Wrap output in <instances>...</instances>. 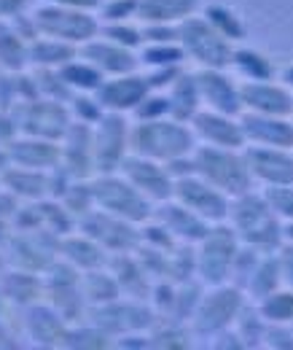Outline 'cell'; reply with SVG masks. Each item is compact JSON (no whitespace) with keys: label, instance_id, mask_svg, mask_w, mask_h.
Masks as SVG:
<instances>
[{"label":"cell","instance_id":"6da1fadb","mask_svg":"<svg viewBox=\"0 0 293 350\" xmlns=\"http://www.w3.org/2000/svg\"><path fill=\"white\" fill-rule=\"evenodd\" d=\"M194 173L226 197H240L253 191V175L245 165V157H240L234 148L221 146H194L191 151Z\"/></svg>","mask_w":293,"mask_h":350},{"label":"cell","instance_id":"7a4b0ae2","mask_svg":"<svg viewBox=\"0 0 293 350\" xmlns=\"http://www.w3.org/2000/svg\"><path fill=\"white\" fill-rule=\"evenodd\" d=\"M229 216L234 224L237 237L255 251H275L283 240V226L277 213L269 208L264 197H255L253 191L234 197V205H229Z\"/></svg>","mask_w":293,"mask_h":350},{"label":"cell","instance_id":"3957f363","mask_svg":"<svg viewBox=\"0 0 293 350\" xmlns=\"http://www.w3.org/2000/svg\"><path fill=\"white\" fill-rule=\"evenodd\" d=\"M132 148L140 157L169 162L175 157H189L194 151V135L178 119H148L132 130Z\"/></svg>","mask_w":293,"mask_h":350},{"label":"cell","instance_id":"277c9868","mask_svg":"<svg viewBox=\"0 0 293 350\" xmlns=\"http://www.w3.org/2000/svg\"><path fill=\"white\" fill-rule=\"evenodd\" d=\"M178 38L180 46L189 57H194L199 65L223 70L234 62V49L229 44V38H223L208 19H197V16H186L178 25Z\"/></svg>","mask_w":293,"mask_h":350},{"label":"cell","instance_id":"5b68a950","mask_svg":"<svg viewBox=\"0 0 293 350\" xmlns=\"http://www.w3.org/2000/svg\"><path fill=\"white\" fill-rule=\"evenodd\" d=\"M33 25H36L38 36L54 38V41H65V44H86L97 33V22L86 11L54 5V3L36 11Z\"/></svg>","mask_w":293,"mask_h":350},{"label":"cell","instance_id":"8992f818","mask_svg":"<svg viewBox=\"0 0 293 350\" xmlns=\"http://www.w3.org/2000/svg\"><path fill=\"white\" fill-rule=\"evenodd\" d=\"M92 200L105 211V213H113L124 221H143L148 219V200L122 178H111L105 173V178L94 180L92 183Z\"/></svg>","mask_w":293,"mask_h":350},{"label":"cell","instance_id":"52a82bcc","mask_svg":"<svg viewBox=\"0 0 293 350\" xmlns=\"http://www.w3.org/2000/svg\"><path fill=\"white\" fill-rule=\"evenodd\" d=\"M234 259H237V232L226 226L208 229V234L202 237V251L197 262L202 280L210 286L226 283V278L232 275Z\"/></svg>","mask_w":293,"mask_h":350},{"label":"cell","instance_id":"ba28073f","mask_svg":"<svg viewBox=\"0 0 293 350\" xmlns=\"http://www.w3.org/2000/svg\"><path fill=\"white\" fill-rule=\"evenodd\" d=\"M126 122L122 113H105L100 119L97 135L92 137V157L100 173H113L116 167H122L126 157Z\"/></svg>","mask_w":293,"mask_h":350},{"label":"cell","instance_id":"9c48e42d","mask_svg":"<svg viewBox=\"0 0 293 350\" xmlns=\"http://www.w3.org/2000/svg\"><path fill=\"white\" fill-rule=\"evenodd\" d=\"M172 194L178 197L180 205H186L191 213H197L205 221H223L229 216V200L223 191L210 186L202 178H180L172 186Z\"/></svg>","mask_w":293,"mask_h":350},{"label":"cell","instance_id":"30bf717a","mask_svg":"<svg viewBox=\"0 0 293 350\" xmlns=\"http://www.w3.org/2000/svg\"><path fill=\"white\" fill-rule=\"evenodd\" d=\"M242 157H245L253 180L258 178L266 186H291L293 183V157L288 154V148L248 146Z\"/></svg>","mask_w":293,"mask_h":350},{"label":"cell","instance_id":"8fae6325","mask_svg":"<svg viewBox=\"0 0 293 350\" xmlns=\"http://www.w3.org/2000/svg\"><path fill=\"white\" fill-rule=\"evenodd\" d=\"M240 310H242V294L237 288H215L199 302V310L194 315V329L199 334L223 332L232 321H237Z\"/></svg>","mask_w":293,"mask_h":350},{"label":"cell","instance_id":"7c38bea8","mask_svg":"<svg viewBox=\"0 0 293 350\" xmlns=\"http://www.w3.org/2000/svg\"><path fill=\"white\" fill-rule=\"evenodd\" d=\"M122 173L145 200H159L162 202L172 194V178H169L167 167L156 165V159H148V157H140V154L124 157Z\"/></svg>","mask_w":293,"mask_h":350},{"label":"cell","instance_id":"4fadbf2b","mask_svg":"<svg viewBox=\"0 0 293 350\" xmlns=\"http://www.w3.org/2000/svg\"><path fill=\"white\" fill-rule=\"evenodd\" d=\"M148 79H140V76H116L113 81H102L100 87L94 89V100L100 103L102 111H113V113H122V111H135L140 105V100L148 94Z\"/></svg>","mask_w":293,"mask_h":350},{"label":"cell","instance_id":"5bb4252c","mask_svg":"<svg viewBox=\"0 0 293 350\" xmlns=\"http://www.w3.org/2000/svg\"><path fill=\"white\" fill-rule=\"evenodd\" d=\"M194 79H197V89H199V100L208 103L210 111H218V113H226V116L240 113V108H242L240 87H234L232 79H226L215 68H205Z\"/></svg>","mask_w":293,"mask_h":350},{"label":"cell","instance_id":"9a60e30c","mask_svg":"<svg viewBox=\"0 0 293 350\" xmlns=\"http://www.w3.org/2000/svg\"><path fill=\"white\" fill-rule=\"evenodd\" d=\"M245 140L272 148H293V124L285 116H266V113H248L240 119Z\"/></svg>","mask_w":293,"mask_h":350},{"label":"cell","instance_id":"2e32d148","mask_svg":"<svg viewBox=\"0 0 293 350\" xmlns=\"http://www.w3.org/2000/svg\"><path fill=\"white\" fill-rule=\"evenodd\" d=\"M194 132L210 143V146H221V148H245V135L240 122H232L226 113L218 111H197L194 113Z\"/></svg>","mask_w":293,"mask_h":350},{"label":"cell","instance_id":"e0dca14e","mask_svg":"<svg viewBox=\"0 0 293 350\" xmlns=\"http://www.w3.org/2000/svg\"><path fill=\"white\" fill-rule=\"evenodd\" d=\"M240 100L253 113L266 116H288L293 113V97L283 87L266 84V81H245L240 87Z\"/></svg>","mask_w":293,"mask_h":350},{"label":"cell","instance_id":"ac0fdd59","mask_svg":"<svg viewBox=\"0 0 293 350\" xmlns=\"http://www.w3.org/2000/svg\"><path fill=\"white\" fill-rule=\"evenodd\" d=\"M81 57L92 68H97L100 73H111V76H124L132 73L137 59L132 57V51L122 44H113L108 38L102 41H86L81 49Z\"/></svg>","mask_w":293,"mask_h":350},{"label":"cell","instance_id":"d6986e66","mask_svg":"<svg viewBox=\"0 0 293 350\" xmlns=\"http://www.w3.org/2000/svg\"><path fill=\"white\" fill-rule=\"evenodd\" d=\"M81 229H86V234L92 240H100L105 248L111 251H124V248H132L137 243L135 232L126 226L124 219L113 216V213H92L81 221Z\"/></svg>","mask_w":293,"mask_h":350},{"label":"cell","instance_id":"ffe728a7","mask_svg":"<svg viewBox=\"0 0 293 350\" xmlns=\"http://www.w3.org/2000/svg\"><path fill=\"white\" fill-rule=\"evenodd\" d=\"M25 130L36 137H62L68 132V113L57 103H36L25 119Z\"/></svg>","mask_w":293,"mask_h":350},{"label":"cell","instance_id":"44dd1931","mask_svg":"<svg viewBox=\"0 0 293 350\" xmlns=\"http://www.w3.org/2000/svg\"><path fill=\"white\" fill-rule=\"evenodd\" d=\"M197 8V0H137L135 16H140L148 25H169L183 22Z\"/></svg>","mask_w":293,"mask_h":350},{"label":"cell","instance_id":"7402d4cb","mask_svg":"<svg viewBox=\"0 0 293 350\" xmlns=\"http://www.w3.org/2000/svg\"><path fill=\"white\" fill-rule=\"evenodd\" d=\"M159 221L165 224L169 234H178L183 240H202L208 234V224L199 219L197 213H191L186 205H165L159 208Z\"/></svg>","mask_w":293,"mask_h":350},{"label":"cell","instance_id":"603a6c76","mask_svg":"<svg viewBox=\"0 0 293 350\" xmlns=\"http://www.w3.org/2000/svg\"><path fill=\"white\" fill-rule=\"evenodd\" d=\"M197 100H199V89H197V79L191 76H178V81H172L169 89V113L178 122H186L189 116L197 113Z\"/></svg>","mask_w":293,"mask_h":350},{"label":"cell","instance_id":"cb8c5ba5","mask_svg":"<svg viewBox=\"0 0 293 350\" xmlns=\"http://www.w3.org/2000/svg\"><path fill=\"white\" fill-rule=\"evenodd\" d=\"M11 157L25 167H48L57 162L59 151L46 140H22V143H14Z\"/></svg>","mask_w":293,"mask_h":350},{"label":"cell","instance_id":"d4e9b609","mask_svg":"<svg viewBox=\"0 0 293 350\" xmlns=\"http://www.w3.org/2000/svg\"><path fill=\"white\" fill-rule=\"evenodd\" d=\"M280 280L283 278H280V262H277V256H266V259H258L251 280H248V288H251V294L255 299H264L272 291H277V283Z\"/></svg>","mask_w":293,"mask_h":350},{"label":"cell","instance_id":"484cf974","mask_svg":"<svg viewBox=\"0 0 293 350\" xmlns=\"http://www.w3.org/2000/svg\"><path fill=\"white\" fill-rule=\"evenodd\" d=\"M76 54V49L65 41H54V38H43L41 44H33L27 49V57L33 62H41V65H65L70 62Z\"/></svg>","mask_w":293,"mask_h":350},{"label":"cell","instance_id":"4316f807","mask_svg":"<svg viewBox=\"0 0 293 350\" xmlns=\"http://www.w3.org/2000/svg\"><path fill=\"white\" fill-rule=\"evenodd\" d=\"M59 79L68 84V87H76V89H94L102 84V73L97 70V68H92L89 62H65L62 68H59Z\"/></svg>","mask_w":293,"mask_h":350},{"label":"cell","instance_id":"83f0119b","mask_svg":"<svg viewBox=\"0 0 293 350\" xmlns=\"http://www.w3.org/2000/svg\"><path fill=\"white\" fill-rule=\"evenodd\" d=\"M240 68V73L248 79V81H269L275 76V68L269 65V59L264 54H255V51H248V49H240L234 51V62Z\"/></svg>","mask_w":293,"mask_h":350},{"label":"cell","instance_id":"f1b7e54d","mask_svg":"<svg viewBox=\"0 0 293 350\" xmlns=\"http://www.w3.org/2000/svg\"><path fill=\"white\" fill-rule=\"evenodd\" d=\"M261 318L269 323H291L293 321V291H272L258 305Z\"/></svg>","mask_w":293,"mask_h":350},{"label":"cell","instance_id":"f546056e","mask_svg":"<svg viewBox=\"0 0 293 350\" xmlns=\"http://www.w3.org/2000/svg\"><path fill=\"white\" fill-rule=\"evenodd\" d=\"M22 36H16L14 30L8 27H0V65L8 68V70H16L25 65V57H27V49L19 41Z\"/></svg>","mask_w":293,"mask_h":350},{"label":"cell","instance_id":"4dcf8cb0","mask_svg":"<svg viewBox=\"0 0 293 350\" xmlns=\"http://www.w3.org/2000/svg\"><path fill=\"white\" fill-rule=\"evenodd\" d=\"M210 25L223 36V38H229V41H240V38H245V27L240 25V19L232 14V11H226V8H221V5H210L208 11H205Z\"/></svg>","mask_w":293,"mask_h":350},{"label":"cell","instance_id":"1f68e13d","mask_svg":"<svg viewBox=\"0 0 293 350\" xmlns=\"http://www.w3.org/2000/svg\"><path fill=\"white\" fill-rule=\"evenodd\" d=\"M84 294L94 302H111L119 294V286H116V280L105 278L102 272H89L84 280Z\"/></svg>","mask_w":293,"mask_h":350},{"label":"cell","instance_id":"d6a6232c","mask_svg":"<svg viewBox=\"0 0 293 350\" xmlns=\"http://www.w3.org/2000/svg\"><path fill=\"white\" fill-rule=\"evenodd\" d=\"M183 57H186L183 46H169V44H154L143 51V62H145V65H154V68L178 65Z\"/></svg>","mask_w":293,"mask_h":350},{"label":"cell","instance_id":"836d02e7","mask_svg":"<svg viewBox=\"0 0 293 350\" xmlns=\"http://www.w3.org/2000/svg\"><path fill=\"white\" fill-rule=\"evenodd\" d=\"M264 200L269 202V208L283 216V219L293 221V183L291 186H269Z\"/></svg>","mask_w":293,"mask_h":350},{"label":"cell","instance_id":"e575fe53","mask_svg":"<svg viewBox=\"0 0 293 350\" xmlns=\"http://www.w3.org/2000/svg\"><path fill=\"white\" fill-rule=\"evenodd\" d=\"M65 248H68V251H76V254H68V256H70L73 262L84 264V267H97V264H102L100 248L92 245L89 240H70V243H65Z\"/></svg>","mask_w":293,"mask_h":350},{"label":"cell","instance_id":"d590c367","mask_svg":"<svg viewBox=\"0 0 293 350\" xmlns=\"http://www.w3.org/2000/svg\"><path fill=\"white\" fill-rule=\"evenodd\" d=\"M135 113H137V119H143V122H148V119H162L165 113H169V97H151V94H145V97L140 100V105L135 108Z\"/></svg>","mask_w":293,"mask_h":350},{"label":"cell","instance_id":"8d00e7d4","mask_svg":"<svg viewBox=\"0 0 293 350\" xmlns=\"http://www.w3.org/2000/svg\"><path fill=\"white\" fill-rule=\"evenodd\" d=\"M102 33H105V38H108V41L122 44V46H126V49H132V46H137L140 41H143V36H140L135 27H126L124 22H111Z\"/></svg>","mask_w":293,"mask_h":350},{"label":"cell","instance_id":"74e56055","mask_svg":"<svg viewBox=\"0 0 293 350\" xmlns=\"http://www.w3.org/2000/svg\"><path fill=\"white\" fill-rule=\"evenodd\" d=\"M135 11H137V0H105L102 3L105 22H124Z\"/></svg>","mask_w":293,"mask_h":350},{"label":"cell","instance_id":"f35d334b","mask_svg":"<svg viewBox=\"0 0 293 350\" xmlns=\"http://www.w3.org/2000/svg\"><path fill=\"white\" fill-rule=\"evenodd\" d=\"M264 337L269 340V342H266L269 348L293 350V332H285V329H283V323H275L269 332H264Z\"/></svg>","mask_w":293,"mask_h":350},{"label":"cell","instance_id":"ab89813d","mask_svg":"<svg viewBox=\"0 0 293 350\" xmlns=\"http://www.w3.org/2000/svg\"><path fill=\"white\" fill-rule=\"evenodd\" d=\"M143 36H145L148 41H154V44H169L172 38H178V27H169V25H148Z\"/></svg>","mask_w":293,"mask_h":350},{"label":"cell","instance_id":"60d3db41","mask_svg":"<svg viewBox=\"0 0 293 350\" xmlns=\"http://www.w3.org/2000/svg\"><path fill=\"white\" fill-rule=\"evenodd\" d=\"M73 108H76V113H79V116H86V122H100V119H102V108H100V103H97V100L79 97Z\"/></svg>","mask_w":293,"mask_h":350},{"label":"cell","instance_id":"b9f144b4","mask_svg":"<svg viewBox=\"0 0 293 350\" xmlns=\"http://www.w3.org/2000/svg\"><path fill=\"white\" fill-rule=\"evenodd\" d=\"M277 262H280V278L288 283L293 288V245H283L280 248V256H277Z\"/></svg>","mask_w":293,"mask_h":350},{"label":"cell","instance_id":"7bdbcfd3","mask_svg":"<svg viewBox=\"0 0 293 350\" xmlns=\"http://www.w3.org/2000/svg\"><path fill=\"white\" fill-rule=\"evenodd\" d=\"M54 5H65V8H81V11H89V8H97L102 0H48Z\"/></svg>","mask_w":293,"mask_h":350},{"label":"cell","instance_id":"ee69618b","mask_svg":"<svg viewBox=\"0 0 293 350\" xmlns=\"http://www.w3.org/2000/svg\"><path fill=\"white\" fill-rule=\"evenodd\" d=\"M22 5H25V0H0V16H14Z\"/></svg>","mask_w":293,"mask_h":350},{"label":"cell","instance_id":"f6af8a7d","mask_svg":"<svg viewBox=\"0 0 293 350\" xmlns=\"http://www.w3.org/2000/svg\"><path fill=\"white\" fill-rule=\"evenodd\" d=\"M283 84H285V87H293V65H288V68L283 70Z\"/></svg>","mask_w":293,"mask_h":350},{"label":"cell","instance_id":"bcb514c9","mask_svg":"<svg viewBox=\"0 0 293 350\" xmlns=\"http://www.w3.org/2000/svg\"><path fill=\"white\" fill-rule=\"evenodd\" d=\"M283 237H285V240H288V243L293 245V221L288 224V226H285V229H283Z\"/></svg>","mask_w":293,"mask_h":350}]
</instances>
